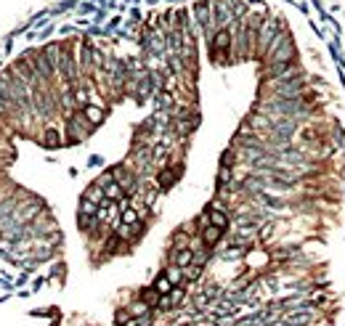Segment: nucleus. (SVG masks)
Returning a JSON list of instances; mask_svg holds the SVG:
<instances>
[{
  "mask_svg": "<svg viewBox=\"0 0 345 326\" xmlns=\"http://www.w3.org/2000/svg\"><path fill=\"white\" fill-rule=\"evenodd\" d=\"M284 27V19L279 16V13H268V16L263 19V24H260L258 29V45H255V59L263 61L268 45H271V40L276 35H279V29Z\"/></svg>",
  "mask_w": 345,
  "mask_h": 326,
  "instance_id": "1",
  "label": "nucleus"
},
{
  "mask_svg": "<svg viewBox=\"0 0 345 326\" xmlns=\"http://www.w3.org/2000/svg\"><path fill=\"white\" fill-rule=\"evenodd\" d=\"M90 133H93V125L85 120V114L80 112H74V114H69L67 117V143H74V141H82V138H88Z\"/></svg>",
  "mask_w": 345,
  "mask_h": 326,
  "instance_id": "2",
  "label": "nucleus"
},
{
  "mask_svg": "<svg viewBox=\"0 0 345 326\" xmlns=\"http://www.w3.org/2000/svg\"><path fill=\"white\" fill-rule=\"evenodd\" d=\"M292 61H297V51H295L292 37H289L287 43H281L279 48H276L271 56L263 61V66H271V64H292Z\"/></svg>",
  "mask_w": 345,
  "mask_h": 326,
  "instance_id": "3",
  "label": "nucleus"
},
{
  "mask_svg": "<svg viewBox=\"0 0 345 326\" xmlns=\"http://www.w3.org/2000/svg\"><path fill=\"white\" fill-rule=\"evenodd\" d=\"M223 234H226L223 228H218V226H210V223L199 228V239H202V244L207 247V250H212V247H218V242L223 239Z\"/></svg>",
  "mask_w": 345,
  "mask_h": 326,
  "instance_id": "4",
  "label": "nucleus"
},
{
  "mask_svg": "<svg viewBox=\"0 0 345 326\" xmlns=\"http://www.w3.org/2000/svg\"><path fill=\"white\" fill-rule=\"evenodd\" d=\"M80 112L82 114H85V120L90 122V125H101V122H104V114H106V109H101V106H96V104H88L85 109H80Z\"/></svg>",
  "mask_w": 345,
  "mask_h": 326,
  "instance_id": "5",
  "label": "nucleus"
},
{
  "mask_svg": "<svg viewBox=\"0 0 345 326\" xmlns=\"http://www.w3.org/2000/svg\"><path fill=\"white\" fill-rule=\"evenodd\" d=\"M82 199L93 201V204H104V201H106V196H104V189H101V186H98V183L88 186V191L82 194Z\"/></svg>",
  "mask_w": 345,
  "mask_h": 326,
  "instance_id": "6",
  "label": "nucleus"
},
{
  "mask_svg": "<svg viewBox=\"0 0 345 326\" xmlns=\"http://www.w3.org/2000/svg\"><path fill=\"white\" fill-rule=\"evenodd\" d=\"M154 289H157V292L165 297V294H170V292L175 289V284H173V281H170V278H167L165 273H159V276H157V281H154Z\"/></svg>",
  "mask_w": 345,
  "mask_h": 326,
  "instance_id": "7",
  "label": "nucleus"
},
{
  "mask_svg": "<svg viewBox=\"0 0 345 326\" xmlns=\"http://www.w3.org/2000/svg\"><path fill=\"white\" fill-rule=\"evenodd\" d=\"M159 297H162V294H159L154 286H151V289H143V292H141V302H146V305H157Z\"/></svg>",
  "mask_w": 345,
  "mask_h": 326,
  "instance_id": "8",
  "label": "nucleus"
},
{
  "mask_svg": "<svg viewBox=\"0 0 345 326\" xmlns=\"http://www.w3.org/2000/svg\"><path fill=\"white\" fill-rule=\"evenodd\" d=\"M96 212H98V204H93V201H88V199H82V201H80V215L96 217Z\"/></svg>",
  "mask_w": 345,
  "mask_h": 326,
  "instance_id": "9",
  "label": "nucleus"
},
{
  "mask_svg": "<svg viewBox=\"0 0 345 326\" xmlns=\"http://www.w3.org/2000/svg\"><path fill=\"white\" fill-rule=\"evenodd\" d=\"M165 276L170 278L173 284H181V281H183V268H178V265H170V268L165 270Z\"/></svg>",
  "mask_w": 345,
  "mask_h": 326,
  "instance_id": "10",
  "label": "nucleus"
}]
</instances>
